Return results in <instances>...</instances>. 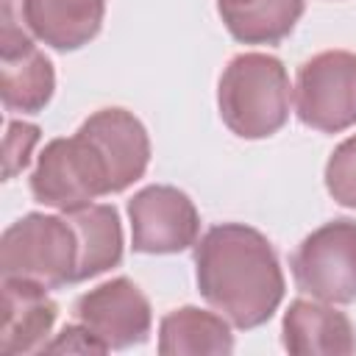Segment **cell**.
<instances>
[{
    "instance_id": "cell-16",
    "label": "cell",
    "mask_w": 356,
    "mask_h": 356,
    "mask_svg": "<svg viewBox=\"0 0 356 356\" xmlns=\"http://www.w3.org/2000/svg\"><path fill=\"white\" fill-rule=\"evenodd\" d=\"M306 0H217L228 33L242 44H278L303 17Z\"/></svg>"
},
{
    "instance_id": "cell-14",
    "label": "cell",
    "mask_w": 356,
    "mask_h": 356,
    "mask_svg": "<svg viewBox=\"0 0 356 356\" xmlns=\"http://www.w3.org/2000/svg\"><path fill=\"white\" fill-rule=\"evenodd\" d=\"M78 236V267L75 284L95 278L122 261V225L120 214L108 203H89L64 211Z\"/></svg>"
},
{
    "instance_id": "cell-9",
    "label": "cell",
    "mask_w": 356,
    "mask_h": 356,
    "mask_svg": "<svg viewBox=\"0 0 356 356\" xmlns=\"http://www.w3.org/2000/svg\"><path fill=\"white\" fill-rule=\"evenodd\" d=\"M56 72L50 58L33 44V36L11 19V0H3L0 39V97L8 111L39 114L50 103Z\"/></svg>"
},
{
    "instance_id": "cell-2",
    "label": "cell",
    "mask_w": 356,
    "mask_h": 356,
    "mask_svg": "<svg viewBox=\"0 0 356 356\" xmlns=\"http://www.w3.org/2000/svg\"><path fill=\"white\" fill-rule=\"evenodd\" d=\"M292 86L281 58L270 53L234 56L217 83V108L239 139H267L289 120Z\"/></svg>"
},
{
    "instance_id": "cell-7",
    "label": "cell",
    "mask_w": 356,
    "mask_h": 356,
    "mask_svg": "<svg viewBox=\"0 0 356 356\" xmlns=\"http://www.w3.org/2000/svg\"><path fill=\"white\" fill-rule=\"evenodd\" d=\"M131 248L136 253L164 256L195 248L200 214L186 192L170 184H150L128 200Z\"/></svg>"
},
{
    "instance_id": "cell-8",
    "label": "cell",
    "mask_w": 356,
    "mask_h": 356,
    "mask_svg": "<svg viewBox=\"0 0 356 356\" xmlns=\"http://www.w3.org/2000/svg\"><path fill=\"white\" fill-rule=\"evenodd\" d=\"M75 320L83 323L108 350L147 342L153 309L145 292L125 275L111 278L75 300Z\"/></svg>"
},
{
    "instance_id": "cell-4",
    "label": "cell",
    "mask_w": 356,
    "mask_h": 356,
    "mask_svg": "<svg viewBox=\"0 0 356 356\" xmlns=\"http://www.w3.org/2000/svg\"><path fill=\"white\" fill-rule=\"evenodd\" d=\"M78 236L67 214L31 211L14 220L0 239V275L33 281L44 289L75 284Z\"/></svg>"
},
{
    "instance_id": "cell-10",
    "label": "cell",
    "mask_w": 356,
    "mask_h": 356,
    "mask_svg": "<svg viewBox=\"0 0 356 356\" xmlns=\"http://www.w3.org/2000/svg\"><path fill=\"white\" fill-rule=\"evenodd\" d=\"M281 342L295 356H350L356 353V328L334 303L298 298L284 312Z\"/></svg>"
},
{
    "instance_id": "cell-18",
    "label": "cell",
    "mask_w": 356,
    "mask_h": 356,
    "mask_svg": "<svg viewBox=\"0 0 356 356\" xmlns=\"http://www.w3.org/2000/svg\"><path fill=\"white\" fill-rule=\"evenodd\" d=\"M39 125L33 122H25V120H8L6 125V145H3V178L11 181L17 172H22L31 161V153L33 147L39 145Z\"/></svg>"
},
{
    "instance_id": "cell-19",
    "label": "cell",
    "mask_w": 356,
    "mask_h": 356,
    "mask_svg": "<svg viewBox=\"0 0 356 356\" xmlns=\"http://www.w3.org/2000/svg\"><path fill=\"white\" fill-rule=\"evenodd\" d=\"M42 353H108V348L83 323L75 320L64 325L50 342H44Z\"/></svg>"
},
{
    "instance_id": "cell-1",
    "label": "cell",
    "mask_w": 356,
    "mask_h": 356,
    "mask_svg": "<svg viewBox=\"0 0 356 356\" xmlns=\"http://www.w3.org/2000/svg\"><path fill=\"white\" fill-rule=\"evenodd\" d=\"M195 281L203 300L239 331L264 325L286 289L270 239L242 222L214 225L195 242Z\"/></svg>"
},
{
    "instance_id": "cell-3",
    "label": "cell",
    "mask_w": 356,
    "mask_h": 356,
    "mask_svg": "<svg viewBox=\"0 0 356 356\" xmlns=\"http://www.w3.org/2000/svg\"><path fill=\"white\" fill-rule=\"evenodd\" d=\"M31 195L36 203L72 211L103 195H117L114 172L95 139L78 128L72 136L50 139L31 172Z\"/></svg>"
},
{
    "instance_id": "cell-15",
    "label": "cell",
    "mask_w": 356,
    "mask_h": 356,
    "mask_svg": "<svg viewBox=\"0 0 356 356\" xmlns=\"http://www.w3.org/2000/svg\"><path fill=\"white\" fill-rule=\"evenodd\" d=\"M234 350L231 323L222 314L181 306L159 323V353L164 356H228Z\"/></svg>"
},
{
    "instance_id": "cell-13",
    "label": "cell",
    "mask_w": 356,
    "mask_h": 356,
    "mask_svg": "<svg viewBox=\"0 0 356 356\" xmlns=\"http://www.w3.org/2000/svg\"><path fill=\"white\" fill-rule=\"evenodd\" d=\"M81 128L97 142L103 156L111 164L117 192L128 189L134 181H139L150 164V136L139 117H134L125 108H100L89 114Z\"/></svg>"
},
{
    "instance_id": "cell-5",
    "label": "cell",
    "mask_w": 356,
    "mask_h": 356,
    "mask_svg": "<svg viewBox=\"0 0 356 356\" xmlns=\"http://www.w3.org/2000/svg\"><path fill=\"white\" fill-rule=\"evenodd\" d=\"M292 278L303 295L345 306L356 300V220L339 217L314 228L295 248Z\"/></svg>"
},
{
    "instance_id": "cell-6",
    "label": "cell",
    "mask_w": 356,
    "mask_h": 356,
    "mask_svg": "<svg viewBox=\"0 0 356 356\" xmlns=\"http://www.w3.org/2000/svg\"><path fill=\"white\" fill-rule=\"evenodd\" d=\"M295 114L306 128L339 134L356 125V53L325 50L300 64Z\"/></svg>"
},
{
    "instance_id": "cell-12",
    "label": "cell",
    "mask_w": 356,
    "mask_h": 356,
    "mask_svg": "<svg viewBox=\"0 0 356 356\" xmlns=\"http://www.w3.org/2000/svg\"><path fill=\"white\" fill-rule=\"evenodd\" d=\"M19 17L33 39L70 53L100 33L106 0H22Z\"/></svg>"
},
{
    "instance_id": "cell-11",
    "label": "cell",
    "mask_w": 356,
    "mask_h": 356,
    "mask_svg": "<svg viewBox=\"0 0 356 356\" xmlns=\"http://www.w3.org/2000/svg\"><path fill=\"white\" fill-rule=\"evenodd\" d=\"M58 317V303L44 286L22 278H3V325L0 353H42Z\"/></svg>"
},
{
    "instance_id": "cell-17",
    "label": "cell",
    "mask_w": 356,
    "mask_h": 356,
    "mask_svg": "<svg viewBox=\"0 0 356 356\" xmlns=\"http://www.w3.org/2000/svg\"><path fill=\"white\" fill-rule=\"evenodd\" d=\"M325 189L334 203L356 209V134L334 147L325 161Z\"/></svg>"
}]
</instances>
